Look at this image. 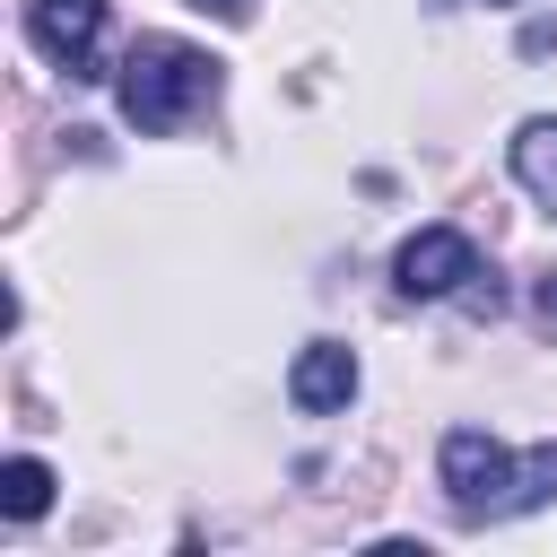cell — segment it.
<instances>
[{"label":"cell","mask_w":557,"mask_h":557,"mask_svg":"<svg viewBox=\"0 0 557 557\" xmlns=\"http://www.w3.org/2000/svg\"><path fill=\"white\" fill-rule=\"evenodd\" d=\"M218 96V61L200 52V44H183V35H139L131 52H122V113H131V131H183L200 104Z\"/></svg>","instance_id":"obj_1"},{"label":"cell","mask_w":557,"mask_h":557,"mask_svg":"<svg viewBox=\"0 0 557 557\" xmlns=\"http://www.w3.org/2000/svg\"><path fill=\"white\" fill-rule=\"evenodd\" d=\"M444 496H453L461 522L513 513V453H505L487 426H453V435H444Z\"/></svg>","instance_id":"obj_2"},{"label":"cell","mask_w":557,"mask_h":557,"mask_svg":"<svg viewBox=\"0 0 557 557\" xmlns=\"http://www.w3.org/2000/svg\"><path fill=\"white\" fill-rule=\"evenodd\" d=\"M470 278H487V270H479V244H470L461 226H418V235L392 252V287H400V296H461Z\"/></svg>","instance_id":"obj_3"},{"label":"cell","mask_w":557,"mask_h":557,"mask_svg":"<svg viewBox=\"0 0 557 557\" xmlns=\"http://www.w3.org/2000/svg\"><path fill=\"white\" fill-rule=\"evenodd\" d=\"M104 9L113 0H26V35L70 78H104Z\"/></svg>","instance_id":"obj_4"},{"label":"cell","mask_w":557,"mask_h":557,"mask_svg":"<svg viewBox=\"0 0 557 557\" xmlns=\"http://www.w3.org/2000/svg\"><path fill=\"white\" fill-rule=\"evenodd\" d=\"M287 400L313 409V418H322V409H348V400H357V357H348L339 339H305L296 366H287Z\"/></svg>","instance_id":"obj_5"},{"label":"cell","mask_w":557,"mask_h":557,"mask_svg":"<svg viewBox=\"0 0 557 557\" xmlns=\"http://www.w3.org/2000/svg\"><path fill=\"white\" fill-rule=\"evenodd\" d=\"M513 183L557 218V113H531V122L513 131Z\"/></svg>","instance_id":"obj_6"},{"label":"cell","mask_w":557,"mask_h":557,"mask_svg":"<svg viewBox=\"0 0 557 557\" xmlns=\"http://www.w3.org/2000/svg\"><path fill=\"white\" fill-rule=\"evenodd\" d=\"M44 505H52V470H44L35 453H9V461H0V513H9V522H35Z\"/></svg>","instance_id":"obj_7"},{"label":"cell","mask_w":557,"mask_h":557,"mask_svg":"<svg viewBox=\"0 0 557 557\" xmlns=\"http://www.w3.org/2000/svg\"><path fill=\"white\" fill-rule=\"evenodd\" d=\"M548 496H557V444H531L513 461V513H540Z\"/></svg>","instance_id":"obj_8"},{"label":"cell","mask_w":557,"mask_h":557,"mask_svg":"<svg viewBox=\"0 0 557 557\" xmlns=\"http://www.w3.org/2000/svg\"><path fill=\"white\" fill-rule=\"evenodd\" d=\"M183 9H200V17H218V26H244V17H252V0H183Z\"/></svg>","instance_id":"obj_9"},{"label":"cell","mask_w":557,"mask_h":557,"mask_svg":"<svg viewBox=\"0 0 557 557\" xmlns=\"http://www.w3.org/2000/svg\"><path fill=\"white\" fill-rule=\"evenodd\" d=\"M531 305H540V322H557V270H540V287H531Z\"/></svg>","instance_id":"obj_10"}]
</instances>
